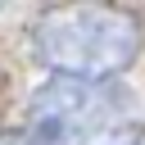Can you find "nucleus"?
<instances>
[{"label": "nucleus", "mask_w": 145, "mask_h": 145, "mask_svg": "<svg viewBox=\"0 0 145 145\" xmlns=\"http://www.w3.org/2000/svg\"><path fill=\"white\" fill-rule=\"evenodd\" d=\"M32 41L54 77L109 86L140 54V23L113 5H59L36 18Z\"/></svg>", "instance_id": "obj_1"}, {"label": "nucleus", "mask_w": 145, "mask_h": 145, "mask_svg": "<svg viewBox=\"0 0 145 145\" xmlns=\"http://www.w3.org/2000/svg\"><path fill=\"white\" fill-rule=\"evenodd\" d=\"M27 131L41 145H127L131 113L104 82L50 77L27 104Z\"/></svg>", "instance_id": "obj_2"}, {"label": "nucleus", "mask_w": 145, "mask_h": 145, "mask_svg": "<svg viewBox=\"0 0 145 145\" xmlns=\"http://www.w3.org/2000/svg\"><path fill=\"white\" fill-rule=\"evenodd\" d=\"M0 145H41L32 131H0Z\"/></svg>", "instance_id": "obj_3"}]
</instances>
